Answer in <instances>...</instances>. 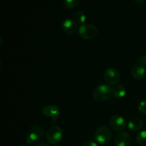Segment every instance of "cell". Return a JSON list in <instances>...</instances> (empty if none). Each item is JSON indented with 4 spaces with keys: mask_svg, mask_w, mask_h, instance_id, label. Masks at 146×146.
I'll use <instances>...</instances> for the list:
<instances>
[{
    "mask_svg": "<svg viewBox=\"0 0 146 146\" xmlns=\"http://www.w3.org/2000/svg\"><path fill=\"white\" fill-rule=\"evenodd\" d=\"M61 28L65 33L68 34H73L77 31L78 24L73 19H65L61 23Z\"/></svg>",
    "mask_w": 146,
    "mask_h": 146,
    "instance_id": "9",
    "label": "cell"
},
{
    "mask_svg": "<svg viewBox=\"0 0 146 146\" xmlns=\"http://www.w3.org/2000/svg\"><path fill=\"white\" fill-rule=\"evenodd\" d=\"M74 20L77 22V24H80L81 25L85 24V21L86 20V16L84 14V11H78L76 13L74 16Z\"/></svg>",
    "mask_w": 146,
    "mask_h": 146,
    "instance_id": "14",
    "label": "cell"
},
{
    "mask_svg": "<svg viewBox=\"0 0 146 146\" xmlns=\"http://www.w3.org/2000/svg\"><path fill=\"white\" fill-rule=\"evenodd\" d=\"M44 135V130L41 125H34L27 136V143L30 145H36Z\"/></svg>",
    "mask_w": 146,
    "mask_h": 146,
    "instance_id": "2",
    "label": "cell"
},
{
    "mask_svg": "<svg viewBox=\"0 0 146 146\" xmlns=\"http://www.w3.org/2000/svg\"><path fill=\"white\" fill-rule=\"evenodd\" d=\"M138 62L144 66H146V54H143L138 58Z\"/></svg>",
    "mask_w": 146,
    "mask_h": 146,
    "instance_id": "18",
    "label": "cell"
},
{
    "mask_svg": "<svg viewBox=\"0 0 146 146\" xmlns=\"http://www.w3.org/2000/svg\"><path fill=\"white\" fill-rule=\"evenodd\" d=\"M20 146H26V145H20Z\"/></svg>",
    "mask_w": 146,
    "mask_h": 146,
    "instance_id": "24",
    "label": "cell"
},
{
    "mask_svg": "<svg viewBox=\"0 0 146 146\" xmlns=\"http://www.w3.org/2000/svg\"><path fill=\"white\" fill-rule=\"evenodd\" d=\"M63 131L59 126L54 125L48 129L46 133V138L49 143L56 145L61 141L63 138Z\"/></svg>",
    "mask_w": 146,
    "mask_h": 146,
    "instance_id": "5",
    "label": "cell"
},
{
    "mask_svg": "<svg viewBox=\"0 0 146 146\" xmlns=\"http://www.w3.org/2000/svg\"><path fill=\"white\" fill-rule=\"evenodd\" d=\"M94 138L98 143L101 145H106L111 140L112 131L108 126H101L95 132Z\"/></svg>",
    "mask_w": 146,
    "mask_h": 146,
    "instance_id": "4",
    "label": "cell"
},
{
    "mask_svg": "<svg viewBox=\"0 0 146 146\" xmlns=\"http://www.w3.org/2000/svg\"><path fill=\"white\" fill-rule=\"evenodd\" d=\"M104 76L105 81L111 85H117L121 78V75L118 70L112 67L106 70Z\"/></svg>",
    "mask_w": 146,
    "mask_h": 146,
    "instance_id": "6",
    "label": "cell"
},
{
    "mask_svg": "<svg viewBox=\"0 0 146 146\" xmlns=\"http://www.w3.org/2000/svg\"><path fill=\"white\" fill-rule=\"evenodd\" d=\"M41 112H42L43 115L51 118L54 121L58 119L60 115V110L58 107L54 105L45 106L42 108Z\"/></svg>",
    "mask_w": 146,
    "mask_h": 146,
    "instance_id": "8",
    "label": "cell"
},
{
    "mask_svg": "<svg viewBox=\"0 0 146 146\" xmlns=\"http://www.w3.org/2000/svg\"><path fill=\"white\" fill-rule=\"evenodd\" d=\"M135 2L138 3V4H142V3L144 2V1L145 0H135Z\"/></svg>",
    "mask_w": 146,
    "mask_h": 146,
    "instance_id": "21",
    "label": "cell"
},
{
    "mask_svg": "<svg viewBox=\"0 0 146 146\" xmlns=\"http://www.w3.org/2000/svg\"><path fill=\"white\" fill-rule=\"evenodd\" d=\"M78 35L83 39L91 40L98 34V29L93 24H84L78 27Z\"/></svg>",
    "mask_w": 146,
    "mask_h": 146,
    "instance_id": "3",
    "label": "cell"
},
{
    "mask_svg": "<svg viewBox=\"0 0 146 146\" xmlns=\"http://www.w3.org/2000/svg\"><path fill=\"white\" fill-rule=\"evenodd\" d=\"M138 110L144 115H146V101H142L138 105Z\"/></svg>",
    "mask_w": 146,
    "mask_h": 146,
    "instance_id": "17",
    "label": "cell"
},
{
    "mask_svg": "<svg viewBox=\"0 0 146 146\" xmlns=\"http://www.w3.org/2000/svg\"><path fill=\"white\" fill-rule=\"evenodd\" d=\"M109 123L113 130L118 132H122L126 127V121L120 115H113L110 118Z\"/></svg>",
    "mask_w": 146,
    "mask_h": 146,
    "instance_id": "7",
    "label": "cell"
},
{
    "mask_svg": "<svg viewBox=\"0 0 146 146\" xmlns=\"http://www.w3.org/2000/svg\"><path fill=\"white\" fill-rule=\"evenodd\" d=\"M82 146H98V144L91 140H88V141H85Z\"/></svg>",
    "mask_w": 146,
    "mask_h": 146,
    "instance_id": "19",
    "label": "cell"
},
{
    "mask_svg": "<svg viewBox=\"0 0 146 146\" xmlns=\"http://www.w3.org/2000/svg\"><path fill=\"white\" fill-rule=\"evenodd\" d=\"M36 146H50L48 143H39L38 144H37Z\"/></svg>",
    "mask_w": 146,
    "mask_h": 146,
    "instance_id": "20",
    "label": "cell"
},
{
    "mask_svg": "<svg viewBox=\"0 0 146 146\" xmlns=\"http://www.w3.org/2000/svg\"><path fill=\"white\" fill-rule=\"evenodd\" d=\"M137 143L141 146H146V131H141L135 137Z\"/></svg>",
    "mask_w": 146,
    "mask_h": 146,
    "instance_id": "15",
    "label": "cell"
},
{
    "mask_svg": "<svg viewBox=\"0 0 146 146\" xmlns=\"http://www.w3.org/2000/svg\"><path fill=\"white\" fill-rule=\"evenodd\" d=\"M131 75L136 80L143 79L145 75V66L139 63L135 64L131 69Z\"/></svg>",
    "mask_w": 146,
    "mask_h": 146,
    "instance_id": "11",
    "label": "cell"
},
{
    "mask_svg": "<svg viewBox=\"0 0 146 146\" xmlns=\"http://www.w3.org/2000/svg\"><path fill=\"white\" fill-rule=\"evenodd\" d=\"M113 88L108 84H101L94 88L93 91V98L98 102H104L109 99L113 95Z\"/></svg>",
    "mask_w": 146,
    "mask_h": 146,
    "instance_id": "1",
    "label": "cell"
},
{
    "mask_svg": "<svg viewBox=\"0 0 146 146\" xmlns=\"http://www.w3.org/2000/svg\"><path fill=\"white\" fill-rule=\"evenodd\" d=\"M131 144V138L129 134L126 132H120L115 138V146H130Z\"/></svg>",
    "mask_w": 146,
    "mask_h": 146,
    "instance_id": "10",
    "label": "cell"
},
{
    "mask_svg": "<svg viewBox=\"0 0 146 146\" xmlns=\"http://www.w3.org/2000/svg\"><path fill=\"white\" fill-rule=\"evenodd\" d=\"M79 3V0H63V4L67 9H74Z\"/></svg>",
    "mask_w": 146,
    "mask_h": 146,
    "instance_id": "16",
    "label": "cell"
},
{
    "mask_svg": "<svg viewBox=\"0 0 146 146\" xmlns=\"http://www.w3.org/2000/svg\"><path fill=\"white\" fill-rule=\"evenodd\" d=\"M113 95L116 98H123L126 95V88L122 84H117L113 89Z\"/></svg>",
    "mask_w": 146,
    "mask_h": 146,
    "instance_id": "13",
    "label": "cell"
},
{
    "mask_svg": "<svg viewBox=\"0 0 146 146\" xmlns=\"http://www.w3.org/2000/svg\"><path fill=\"white\" fill-rule=\"evenodd\" d=\"M54 146H60V145H54Z\"/></svg>",
    "mask_w": 146,
    "mask_h": 146,
    "instance_id": "22",
    "label": "cell"
},
{
    "mask_svg": "<svg viewBox=\"0 0 146 146\" xmlns=\"http://www.w3.org/2000/svg\"><path fill=\"white\" fill-rule=\"evenodd\" d=\"M143 122L140 118H133L130 120L128 124V127L131 131H138L142 128Z\"/></svg>",
    "mask_w": 146,
    "mask_h": 146,
    "instance_id": "12",
    "label": "cell"
},
{
    "mask_svg": "<svg viewBox=\"0 0 146 146\" xmlns=\"http://www.w3.org/2000/svg\"><path fill=\"white\" fill-rule=\"evenodd\" d=\"M85 1H89V0H85Z\"/></svg>",
    "mask_w": 146,
    "mask_h": 146,
    "instance_id": "23",
    "label": "cell"
}]
</instances>
